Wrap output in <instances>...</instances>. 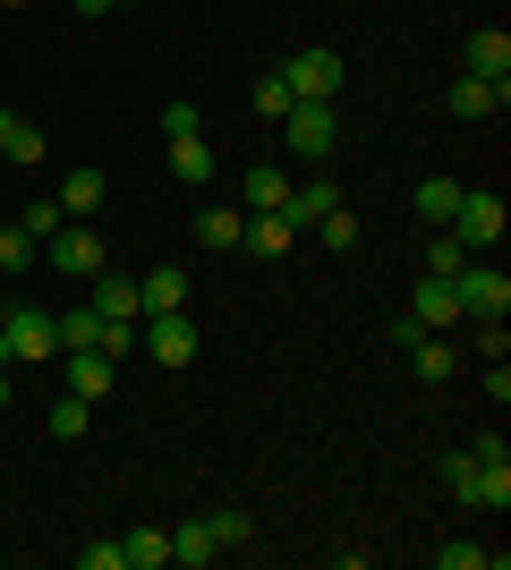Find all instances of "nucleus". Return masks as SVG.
Returning a JSON list of instances; mask_svg holds the SVG:
<instances>
[{
    "label": "nucleus",
    "instance_id": "32",
    "mask_svg": "<svg viewBox=\"0 0 511 570\" xmlns=\"http://www.w3.org/2000/svg\"><path fill=\"white\" fill-rule=\"evenodd\" d=\"M60 222H69V214H60V196H35V205H18V230H35V238H51Z\"/></svg>",
    "mask_w": 511,
    "mask_h": 570
},
{
    "label": "nucleus",
    "instance_id": "20",
    "mask_svg": "<svg viewBox=\"0 0 511 570\" xmlns=\"http://www.w3.org/2000/svg\"><path fill=\"white\" fill-rule=\"evenodd\" d=\"M170 562H188V570L222 562V546H214V528H205V511H196V520H179V528H170Z\"/></svg>",
    "mask_w": 511,
    "mask_h": 570
},
{
    "label": "nucleus",
    "instance_id": "37",
    "mask_svg": "<svg viewBox=\"0 0 511 570\" xmlns=\"http://www.w3.org/2000/svg\"><path fill=\"white\" fill-rule=\"evenodd\" d=\"M469 460H487V469H511V443H503V434H478V443H469Z\"/></svg>",
    "mask_w": 511,
    "mask_h": 570
},
{
    "label": "nucleus",
    "instance_id": "15",
    "mask_svg": "<svg viewBox=\"0 0 511 570\" xmlns=\"http://www.w3.org/2000/svg\"><path fill=\"white\" fill-rule=\"evenodd\" d=\"M417 324H426V333H452V324H469V315H461V289H452V282H435V273H426V282H417Z\"/></svg>",
    "mask_w": 511,
    "mask_h": 570
},
{
    "label": "nucleus",
    "instance_id": "39",
    "mask_svg": "<svg viewBox=\"0 0 511 570\" xmlns=\"http://www.w3.org/2000/svg\"><path fill=\"white\" fill-rule=\"evenodd\" d=\"M0 409H9V366H0Z\"/></svg>",
    "mask_w": 511,
    "mask_h": 570
},
{
    "label": "nucleus",
    "instance_id": "29",
    "mask_svg": "<svg viewBox=\"0 0 511 570\" xmlns=\"http://www.w3.org/2000/svg\"><path fill=\"white\" fill-rule=\"evenodd\" d=\"M461 264H469V247H461L452 230H435V238H426V273H435V282H452Z\"/></svg>",
    "mask_w": 511,
    "mask_h": 570
},
{
    "label": "nucleus",
    "instance_id": "4",
    "mask_svg": "<svg viewBox=\"0 0 511 570\" xmlns=\"http://www.w3.org/2000/svg\"><path fill=\"white\" fill-rule=\"evenodd\" d=\"M282 86H291V102H333L341 86H350V60L341 51H291V69H282Z\"/></svg>",
    "mask_w": 511,
    "mask_h": 570
},
{
    "label": "nucleus",
    "instance_id": "30",
    "mask_svg": "<svg viewBox=\"0 0 511 570\" xmlns=\"http://www.w3.org/2000/svg\"><path fill=\"white\" fill-rule=\"evenodd\" d=\"M86 417H95V401H51V443H77V434H86Z\"/></svg>",
    "mask_w": 511,
    "mask_h": 570
},
{
    "label": "nucleus",
    "instance_id": "27",
    "mask_svg": "<svg viewBox=\"0 0 511 570\" xmlns=\"http://www.w3.org/2000/svg\"><path fill=\"white\" fill-rule=\"evenodd\" d=\"M205 528H214V546L230 553V546H247V537H256V520H247L239 502H222V511H205Z\"/></svg>",
    "mask_w": 511,
    "mask_h": 570
},
{
    "label": "nucleus",
    "instance_id": "7",
    "mask_svg": "<svg viewBox=\"0 0 511 570\" xmlns=\"http://www.w3.org/2000/svg\"><path fill=\"white\" fill-rule=\"evenodd\" d=\"M282 128H291V154H298V163H324V154L341 145V111H333V102H291Z\"/></svg>",
    "mask_w": 511,
    "mask_h": 570
},
{
    "label": "nucleus",
    "instance_id": "28",
    "mask_svg": "<svg viewBox=\"0 0 511 570\" xmlns=\"http://www.w3.org/2000/svg\"><path fill=\"white\" fill-rule=\"evenodd\" d=\"M35 256H43V238H35V230H18V222H0V264H9V273H26Z\"/></svg>",
    "mask_w": 511,
    "mask_h": 570
},
{
    "label": "nucleus",
    "instance_id": "5",
    "mask_svg": "<svg viewBox=\"0 0 511 570\" xmlns=\"http://www.w3.org/2000/svg\"><path fill=\"white\" fill-rule=\"evenodd\" d=\"M452 289H461V315H469V324H503V315H511V282L494 273L487 256H469L461 273H452Z\"/></svg>",
    "mask_w": 511,
    "mask_h": 570
},
{
    "label": "nucleus",
    "instance_id": "11",
    "mask_svg": "<svg viewBox=\"0 0 511 570\" xmlns=\"http://www.w3.org/2000/svg\"><path fill=\"white\" fill-rule=\"evenodd\" d=\"M69 392L77 401H111V383H120V357H102V350H69Z\"/></svg>",
    "mask_w": 511,
    "mask_h": 570
},
{
    "label": "nucleus",
    "instance_id": "14",
    "mask_svg": "<svg viewBox=\"0 0 511 570\" xmlns=\"http://www.w3.org/2000/svg\"><path fill=\"white\" fill-rule=\"evenodd\" d=\"M239 196H247V214H282V205H291V170L282 163H247Z\"/></svg>",
    "mask_w": 511,
    "mask_h": 570
},
{
    "label": "nucleus",
    "instance_id": "1",
    "mask_svg": "<svg viewBox=\"0 0 511 570\" xmlns=\"http://www.w3.org/2000/svg\"><path fill=\"white\" fill-rule=\"evenodd\" d=\"M60 350V315L51 307H9L0 315V366H35Z\"/></svg>",
    "mask_w": 511,
    "mask_h": 570
},
{
    "label": "nucleus",
    "instance_id": "10",
    "mask_svg": "<svg viewBox=\"0 0 511 570\" xmlns=\"http://www.w3.org/2000/svg\"><path fill=\"white\" fill-rule=\"evenodd\" d=\"M461 60H469V77H487V86H511V35L503 26H478L461 43Z\"/></svg>",
    "mask_w": 511,
    "mask_h": 570
},
{
    "label": "nucleus",
    "instance_id": "35",
    "mask_svg": "<svg viewBox=\"0 0 511 570\" xmlns=\"http://www.w3.org/2000/svg\"><path fill=\"white\" fill-rule=\"evenodd\" d=\"M469 350H478V357H503L511 333H503V324H469Z\"/></svg>",
    "mask_w": 511,
    "mask_h": 570
},
{
    "label": "nucleus",
    "instance_id": "21",
    "mask_svg": "<svg viewBox=\"0 0 511 570\" xmlns=\"http://www.w3.org/2000/svg\"><path fill=\"white\" fill-rule=\"evenodd\" d=\"M196 238H205L214 256H230V247L247 238V214H239V205H205V214H196Z\"/></svg>",
    "mask_w": 511,
    "mask_h": 570
},
{
    "label": "nucleus",
    "instance_id": "34",
    "mask_svg": "<svg viewBox=\"0 0 511 570\" xmlns=\"http://www.w3.org/2000/svg\"><path fill=\"white\" fill-rule=\"evenodd\" d=\"M205 119H196V102H163V137H196Z\"/></svg>",
    "mask_w": 511,
    "mask_h": 570
},
{
    "label": "nucleus",
    "instance_id": "17",
    "mask_svg": "<svg viewBox=\"0 0 511 570\" xmlns=\"http://www.w3.org/2000/svg\"><path fill=\"white\" fill-rule=\"evenodd\" d=\"M51 196H60V214H69V222H95V205H102V170H95V163H77Z\"/></svg>",
    "mask_w": 511,
    "mask_h": 570
},
{
    "label": "nucleus",
    "instance_id": "6",
    "mask_svg": "<svg viewBox=\"0 0 511 570\" xmlns=\"http://www.w3.org/2000/svg\"><path fill=\"white\" fill-rule=\"evenodd\" d=\"M196 324H188V307H163V315H137V350H154V366H188L196 357Z\"/></svg>",
    "mask_w": 511,
    "mask_h": 570
},
{
    "label": "nucleus",
    "instance_id": "9",
    "mask_svg": "<svg viewBox=\"0 0 511 570\" xmlns=\"http://www.w3.org/2000/svg\"><path fill=\"white\" fill-rule=\"evenodd\" d=\"M503 102H511V86H487V77H452V86H443V111L469 119V128H478V119H494Z\"/></svg>",
    "mask_w": 511,
    "mask_h": 570
},
{
    "label": "nucleus",
    "instance_id": "33",
    "mask_svg": "<svg viewBox=\"0 0 511 570\" xmlns=\"http://www.w3.org/2000/svg\"><path fill=\"white\" fill-rule=\"evenodd\" d=\"M256 111H265V119H282V111H291V86H282V69H273V77H256Z\"/></svg>",
    "mask_w": 511,
    "mask_h": 570
},
{
    "label": "nucleus",
    "instance_id": "23",
    "mask_svg": "<svg viewBox=\"0 0 511 570\" xmlns=\"http://www.w3.org/2000/svg\"><path fill=\"white\" fill-rule=\"evenodd\" d=\"M452 214H461V179H443V170H435V179H417V222L443 230Z\"/></svg>",
    "mask_w": 511,
    "mask_h": 570
},
{
    "label": "nucleus",
    "instance_id": "24",
    "mask_svg": "<svg viewBox=\"0 0 511 570\" xmlns=\"http://www.w3.org/2000/svg\"><path fill=\"white\" fill-rule=\"evenodd\" d=\"M120 553H128V570H163L170 562V528H128Z\"/></svg>",
    "mask_w": 511,
    "mask_h": 570
},
{
    "label": "nucleus",
    "instance_id": "18",
    "mask_svg": "<svg viewBox=\"0 0 511 570\" xmlns=\"http://www.w3.org/2000/svg\"><path fill=\"white\" fill-rule=\"evenodd\" d=\"M341 205V188L333 179H307V188H291V205H282V222H291V230H316L324 214H333Z\"/></svg>",
    "mask_w": 511,
    "mask_h": 570
},
{
    "label": "nucleus",
    "instance_id": "25",
    "mask_svg": "<svg viewBox=\"0 0 511 570\" xmlns=\"http://www.w3.org/2000/svg\"><path fill=\"white\" fill-rule=\"evenodd\" d=\"M291 222H282V214H247V238H239V247H256V256H291Z\"/></svg>",
    "mask_w": 511,
    "mask_h": 570
},
{
    "label": "nucleus",
    "instance_id": "38",
    "mask_svg": "<svg viewBox=\"0 0 511 570\" xmlns=\"http://www.w3.org/2000/svg\"><path fill=\"white\" fill-rule=\"evenodd\" d=\"M111 9H120V0H77V18H111Z\"/></svg>",
    "mask_w": 511,
    "mask_h": 570
},
{
    "label": "nucleus",
    "instance_id": "19",
    "mask_svg": "<svg viewBox=\"0 0 511 570\" xmlns=\"http://www.w3.org/2000/svg\"><path fill=\"white\" fill-rule=\"evenodd\" d=\"M137 307H146V315H163V307H188V273H179V264H154L146 282H137Z\"/></svg>",
    "mask_w": 511,
    "mask_h": 570
},
{
    "label": "nucleus",
    "instance_id": "31",
    "mask_svg": "<svg viewBox=\"0 0 511 570\" xmlns=\"http://www.w3.org/2000/svg\"><path fill=\"white\" fill-rule=\"evenodd\" d=\"M316 238L333 247V256H350V247H358V214H350V205H333V214L316 222Z\"/></svg>",
    "mask_w": 511,
    "mask_h": 570
},
{
    "label": "nucleus",
    "instance_id": "40",
    "mask_svg": "<svg viewBox=\"0 0 511 570\" xmlns=\"http://www.w3.org/2000/svg\"><path fill=\"white\" fill-rule=\"evenodd\" d=\"M0 205H9V196H0Z\"/></svg>",
    "mask_w": 511,
    "mask_h": 570
},
{
    "label": "nucleus",
    "instance_id": "22",
    "mask_svg": "<svg viewBox=\"0 0 511 570\" xmlns=\"http://www.w3.org/2000/svg\"><path fill=\"white\" fill-rule=\"evenodd\" d=\"M170 179H179V188H205V179H214V145L205 137H170Z\"/></svg>",
    "mask_w": 511,
    "mask_h": 570
},
{
    "label": "nucleus",
    "instance_id": "16",
    "mask_svg": "<svg viewBox=\"0 0 511 570\" xmlns=\"http://www.w3.org/2000/svg\"><path fill=\"white\" fill-rule=\"evenodd\" d=\"M51 154V137L35 128V119H18V111H0V163H18V170H35Z\"/></svg>",
    "mask_w": 511,
    "mask_h": 570
},
{
    "label": "nucleus",
    "instance_id": "3",
    "mask_svg": "<svg viewBox=\"0 0 511 570\" xmlns=\"http://www.w3.org/2000/svg\"><path fill=\"white\" fill-rule=\"evenodd\" d=\"M443 230L461 238L469 256H494V247H503V230H511V214H503V196H478V188H461V214L443 222Z\"/></svg>",
    "mask_w": 511,
    "mask_h": 570
},
{
    "label": "nucleus",
    "instance_id": "2",
    "mask_svg": "<svg viewBox=\"0 0 511 570\" xmlns=\"http://www.w3.org/2000/svg\"><path fill=\"white\" fill-rule=\"evenodd\" d=\"M435 476L469 502V511H503V502H511V469H487V460H469V452H443Z\"/></svg>",
    "mask_w": 511,
    "mask_h": 570
},
{
    "label": "nucleus",
    "instance_id": "26",
    "mask_svg": "<svg viewBox=\"0 0 511 570\" xmlns=\"http://www.w3.org/2000/svg\"><path fill=\"white\" fill-rule=\"evenodd\" d=\"M435 570H503V546H469V537H452V546H435Z\"/></svg>",
    "mask_w": 511,
    "mask_h": 570
},
{
    "label": "nucleus",
    "instance_id": "12",
    "mask_svg": "<svg viewBox=\"0 0 511 570\" xmlns=\"http://www.w3.org/2000/svg\"><path fill=\"white\" fill-rule=\"evenodd\" d=\"M86 307L102 315V324H137V282H128V273H95V282H86Z\"/></svg>",
    "mask_w": 511,
    "mask_h": 570
},
{
    "label": "nucleus",
    "instance_id": "8",
    "mask_svg": "<svg viewBox=\"0 0 511 570\" xmlns=\"http://www.w3.org/2000/svg\"><path fill=\"white\" fill-rule=\"evenodd\" d=\"M43 264L77 273V282H95V273H102V238H95V222H60V230L43 238Z\"/></svg>",
    "mask_w": 511,
    "mask_h": 570
},
{
    "label": "nucleus",
    "instance_id": "13",
    "mask_svg": "<svg viewBox=\"0 0 511 570\" xmlns=\"http://www.w3.org/2000/svg\"><path fill=\"white\" fill-rule=\"evenodd\" d=\"M401 357H410V375L426 383V392L461 375V350H452V341H443V333H417V341H410V350H401Z\"/></svg>",
    "mask_w": 511,
    "mask_h": 570
},
{
    "label": "nucleus",
    "instance_id": "36",
    "mask_svg": "<svg viewBox=\"0 0 511 570\" xmlns=\"http://www.w3.org/2000/svg\"><path fill=\"white\" fill-rule=\"evenodd\" d=\"M77 562H86V570H128V553H120V537H102V546H86Z\"/></svg>",
    "mask_w": 511,
    "mask_h": 570
}]
</instances>
